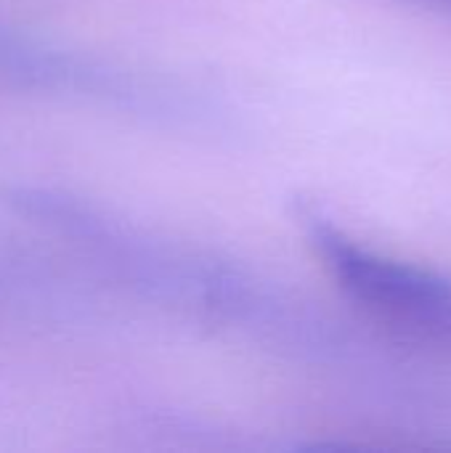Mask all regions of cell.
I'll return each instance as SVG.
<instances>
[{"mask_svg":"<svg viewBox=\"0 0 451 453\" xmlns=\"http://www.w3.org/2000/svg\"><path fill=\"white\" fill-rule=\"evenodd\" d=\"M396 3H404V5H415V8H425V11H436V13L451 16V0H396Z\"/></svg>","mask_w":451,"mask_h":453,"instance_id":"obj_2","label":"cell"},{"mask_svg":"<svg viewBox=\"0 0 451 453\" xmlns=\"http://www.w3.org/2000/svg\"><path fill=\"white\" fill-rule=\"evenodd\" d=\"M295 215L338 284L356 303L425 337L451 340L449 279L359 247L311 202H298Z\"/></svg>","mask_w":451,"mask_h":453,"instance_id":"obj_1","label":"cell"},{"mask_svg":"<svg viewBox=\"0 0 451 453\" xmlns=\"http://www.w3.org/2000/svg\"><path fill=\"white\" fill-rule=\"evenodd\" d=\"M3 50H5V32H0V56H3Z\"/></svg>","mask_w":451,"mask_h":453,"instance_id":"obj_3","label":"cell"}]
</instances>
